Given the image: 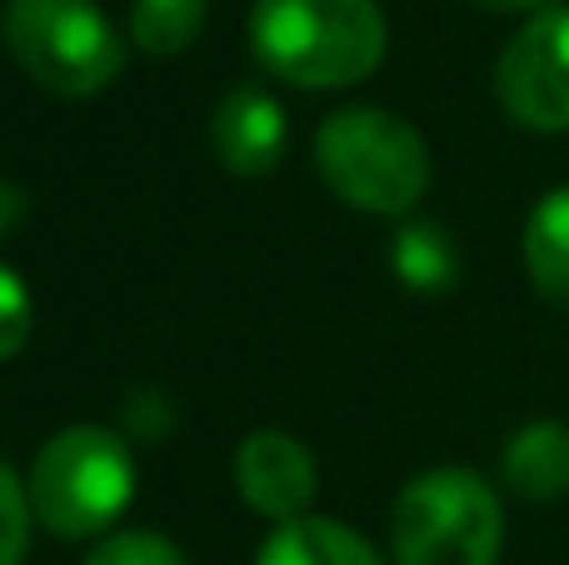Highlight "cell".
<instances>
[{
  "instance_id": "obj_1",
  "label": "cell",
  "mask_w": 569,
  "mask_h": 565,
  "mask_svg": "<svg viewBox=\"0 0 569 565\" xmlns=\"http://www.w3.org/2000/svg\"><path fill=\"white\" fill-rule=\"evenodd\" d=\"M390 26L375 0H256L250 50L284 86L345 90L380 70Z\"/></svg>"
},
{
  "instance_id": "obj_2",
  "label": "cell",
  "mask_w": 569,
  "mask_h": 565,
  "mask_svg": "<svg viewBox=\"0 0 569 565\" xmlns=\"http://www.w3.org/2000/svg\"><path fill=\"white\" fill-rule=\"evenodd\" d=\"M315 166L345 206L370 216H405L430 190L425 136L380 106L335 110L315 136Z\"/></svg>"
},
{
  "instance_id": "obj_3",
  "label": "cell",
  "mask_w": 569,
  "mask_h": 565,
  "mask_svg": "<svg viewBox=\"0 0 569 565\" xmlns=\"http://www.w3.org/2000/svg\"><path fill=\"white\" fill-rule=\"evenodd\" d=\"M505 546V511L490 480L460 466L415 476L395 496V565H495Z\"/></svg>"
},
{
  "instance_id": "obj_4",
  "label": "cell",
  "mask_w": 569,
  "mask_h": 565,
  "mask_svg": "<svg viewBox=\"0 0 569 565\" xmlns=\"http://www.w3.org/2000/svg\"><path fill=\"white\" fill-rule=\"evenodd\" d=\"M30 511L46 521L56 536L86 541L110 531L120 511L136 496V460H130L126 440L106 426H70L56 430L46 446L36 450L30 466Z\"/></svg>"
},
{
  "instance_id": "obj_5",
  "label": "cell",
  "mask_w": 569,
  "mask_h": 565,
  "mask_svg": "<svg viewBox=\"0 0 569 565\" xmlns=\"http://www.w3.org/2000/svg\"><path fill=\"white\" fill-rule=\"evenodd\" d=\"M0 36L16 66L50 96H96L126 70V46L96 0H6Z\"/></svg>"
},
{
  "instance_id": "obj_6",
  "label": "cell",
  "mask_w": 569,
  "mask_h": 565,
  "mask_svg": "<svg viewBox=\"0 0 569 565\" xmlns=\"http://www.w3.org/2000/svg\"><path fill=\"white\" fill-rule=\"evenodd\" d=\"M495 96L505 116L525 130H569V6L530 16L495 60Z\"/></svg>"
},
{
  "instance_id": "obj_7",
  "label": "cell",
  "mask_w": 569,
  "mask_h": 565,
  "mask_svg": "<svg viewBox=\"0 0 569 565\" xmlns=\"http://www.w3.org/2000/svg\"><path fill=\"white\" fill-rule=\"evenodd\" d=\"M236 486L246 496V506H256L270 521H300L315 500L320 470L315 456L290 436V430H250L236 450Z\"/></svg>"
},
{
  "instance_id": "obj_8",
  "label": "cell",
  "mask_w": 569,
  "mask_h": 565,
  "mask_svg": "<svg viewBox=\"0 0 569 565\" xmlns=\"http://www.w3.org/2000/svg\"><path fill=\"white\" fill-rule=\"evenodd\" d=\"M210 140H216V156L230 176H270L284 160L290 130H284V110L270 90L236 86L216 106Z\"/></svg>"
},
{
  "instance_id": "obj_9",
  "label": "cell",
  "mask_w": 569,
  "mask_h": 565,
  "mask_svg": "<svg viewBox=\"0 0 569 565\" xmlns=\"http://www.w3.org/2000/svg\"><path fill=\"white\" fill-rule=\"evenodd\" d=\"M500 480L520 500H560L569 496V426L530 420L500 450Z\"/></svg>"
},
{
  "instance_id": "obj_10",
  "label": "cell",
  "mask_w": 569,
  "mask_h": 565,
  "mask_svg": "<svg viewBox=\"0 0 569 565\" xmlns=\"http://www.w3.org/2000/svg\"><path fill=\"white\" fill-rule=\"evenodd\" d=\"M256 565H385V561L360 531L325 516H300L270 531Z\"/></svg>"
},
{
  "instance_id": "obj_11",
  "label": "cell",
  "mask_w": 569,
  "mask_h": 565,
  "mask_svg": "<svg viewBox=\"0 0 569 565\" xmlns=\"http://www.w3.org/2000/svg\"><path fill=\"white\" fill-rule=\"evenodd\" d=\"M525 270L550 306L569 310V186L550 190L525 220Z\"/></svg>"
},
{
  "instance_id": "obj_12",
  "label": "cell",
  "mask_w": 569,
  "mask_h": 565,
  "mask_svg": "<svg viewBox=\"0 0 569 565\" xmlns=\"http://www.w3.org/2000/svg\"><path fill=\"white\" fill-rule=\"evenodd\" d=\"M390 266H395V276L410 290H420V296H445V290L455 286V276H460V250H455L445 226L415 220V226H405L400 236H395Z\"/></svg>"
},
{
  "instance_id": "obj_13",
  "label": "cell",
  "mask_w": 569,
  "mask_h": 565,
  "mask_svg": "<svg viewBox=\"0 0 569 565\" xmlns=\"http://www.w3.org/2000/svg\"><path fill=\"white\" fill-rule=\"evenodd\" d=\"M206 0H136L130 10V36L150 56H180L196 46L206 30Z\"/></svg>"
},
{
  "instance_id": "obj_14",
  "label": "cell",
  "mask_w": 569,
  "mask_h": 565,
  "mask_svg": "<svg viewBox=\"0 0 569 565\" xmlns=\"http://www.w3.org/2000/svg\"><path fill=\"white\" fill-rule=\"evenodd\" d=\"M30 546V490L0 460V565H20Z\"/></svg>"
},
{
  "instance_id": "obj_15",
  "label": "cell",
  "mask_w": 569,
  "mask_h": 565,
  "mask_svg": "<svg viewBox=\"0 0 569 565\" xmlns=\"http://www.w3.org/2000/svg\"><path fill=\"white\" fill-rule=\"evenodd\" d=\"M86 565H186V556L156 531H120L106 546L90 551Z\"/></svg>"
},
{
  "instance_id": "obj_16",
  "label": "cell",
  "mask_w": 569,
  "mask_h": 565,
  "mask_svg": "<svg viewBox=\"0 0 569 565\" xmlns=\"http://www.w3.org/2000/svg\"><path fill=\"white\" fill-rule=\"evenodd\" d=\"M30 326H36V306H30L26 280H20L10 266H0V360L26 350Z\"/></svg>"
},
{
  "instance_id": "obj_17",
  "label": "cell",
  "mask_w": 569,
  "mask_h": 565,
  "mask_svg": "<svg viewBox=\"0 0 569 565\" xmlns=\"http://www.w3.org/2000/svg\"><path fill=\"white\" fill-rule=\"evenodd\" d=\"M26 210H30V196L16 186V180H6L0 176V240L10 236V230L26 220Z\"/></svg>"
},
{
  "instance_id": "obj_18",
  "label": "cell",
  "mask_w": 569,
  "mask_h": 565,
  "mask_svg": "<svg viewBox=\"0 0 569 565\" xmlns=\"http://www.w3.org/2000/svg\"><path fill=\"white\" fill-rule=\"evenodd\" d=\"M480 10H495V16H540L545 0H475Z\"/></svg>"
}]
</instances>
